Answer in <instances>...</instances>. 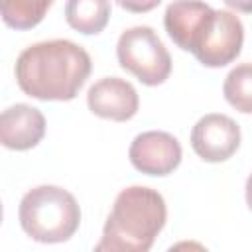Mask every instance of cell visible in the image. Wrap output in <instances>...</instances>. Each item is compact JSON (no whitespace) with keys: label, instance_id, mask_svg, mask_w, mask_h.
<instances>
[{"label":"cell","instance_id":"7","mask_svg":"<svg viewBox=\"0 0 252 252\" xmlns=\"http://www.w3.org/2000/svg\"><path fill=\"white\" fill-rule=\"evenodd\" d=\"M128 159L134 169L144 175L165 177L179 167L183 148L179 140L165 130H146L130 142Z\"/></svg>","mask_w":252,"mask_h":252},{"label":"cell","instance_id":"16","mask_svg":"<svg viewBox=\"0 0 252 252\" xmlns=\"http://www.w3.org/2000/svg\"><path fill=\"white\" fill-rule=\"evenodd\" d=\"M244 199H246L248 211L252 213V173L246 177V183H244Z\"/></svg>","mask_w":252,"mask_h":252},{"label":"cell","instance_id":"9","mask_svg":"<svg viewBox=\"0 0 252 252\" xmlns=\"http://www.w3.org/2000/svg\"><path fill=\"white\" fill-rule=\"evenodd\" d=\"M45 130L43 112L32 104L16 102L0 114V144L6 150L28 152L43 140Z\"/></svg>","mask_w":252,"mask_h":252},{"label":"cell","instance_id":"3","mask_svg":"<svg viewBox=\"0 0 252 252\" xmlns=\"http://www.w3.org/2000/svg\"><path fill=\"white\" fill-rule=\"evenodd\" d=\"M22 230L39 244H61L81 226V205L59 185H35L24 193L18 207Z\"/></svg>","mask_w":252,"mask_h":252},{"label":"cell","instance_id":"5","mask_svg":"<svg viewBox=\"0 0 252 252\" xmlns=\"http://www.w3.org/2000/svg\"><path fill=\"white\" fill-rule=\"evenodd\" d=\"M242 43L244 26L236 12L211 8L197 26L187 51L193 53L203 67L219 69L232 63L240 55Z\"/></svg>","mask_w":252,"mask_h":252},{"label":"cell","instance_id":"1","mask_svg":"<svg viewBox=\"0 0 252 252\" xmlns=\"http://www.w3.org/2000/svg\"><path fill=\"white\" fill-rule=\"evenodd\" d=\"M93 71L89 51L71 39H45L20 51L14 75L20 91L37 100H73Z\"/></svg>","mask_w":252,"mask_h":252},{"label":"cell","instance_id":"13","mask_svg":"<svg viewBox=\"0 0 252 252\" xmlns=\"http://www.w3.org/2000/svg\"><path fill=\"white\" fill-rule=\"evenodd\" d=\"M222 94L226 102L242 112L252 114V63L244 61L234 65L222 83Z\"/></svg>","mask_w":252,"mask_h":252},{"label":"cell","instance_id":"6","mask_svg":"<svg viewBox=\"0 0 252 252\" xmlns=\"http://www.w3.org/2000/svg\"><path fill=\"white\" fill-rule=\"evenodd\" d=\"M242 142L240 126L222 112L201 116L191 128V148L207 163H222L230 159Z\"/></svg>","mask_w":252,"mask_h":252},{"label":"cell","instance_id":"10","mask_svg":"<svg viewBox=\"0 0 252 252\" xmlns=\"http://www.w3.org/2000/svg\"><path fill=\"white\" fill-rule=\"evenodd\" d=\"M209 10L211 6L203 0H173L167 4L163 14V28L179 49L187 51L191 35Z\"/></svg>","mask_w":252,"mask_h":252},{"label":"cell","instance_id":"8","mask_svg":"<svg viewBox=\"0 0 252 252\" xmlns=\"http://www.w3.org/2000/svg\"><path fill=\"white\" fill-rule=\"evenodd\" d=\"M89 110L112 122H128L138 114L140 96L136 87L122 77H102L87 91Z\"/></svg>","mask_w":252,"mask_h":252},{"label":"cell","instance_id":"14","mask_svg":"<svg viewBox=\"0 0 252 252\" xmlns=\"http://www.w3.org/2000/svg\"><path fill=\"white\" fill-rule=\"evenodd\" d=\"M116 4L126 10V12H132V14H146V12H152L156 10L161 0H116Z\"/></svg>","mask_w":252,"mask_h":252},{"label":"cell","instance_id":"12","mask_svg":"<svg viewBox=\"0 0 252 252\" xmlns=\"http://www.w3.org/2000/svg\"><path fill=\"white\" fill-rule=\"evenodd\" d=\"M55 0H0L2 22L14 30H32L43 22Z\"/></svg>","mask_w":252,"mask_h":252},{"label":"cell","instance_id":"11","mask_svg":"<svg viewBox=\"0 0 252 252\" xmlns=\"http://www.w3.org/2000/svg\"><path fill=\"white\" fill-rule=\"evenodd\" d=\"M112 16L110 0H67L65 20L69 28L83 35L100 33Z\"/></svg>","mask_w":252,"mask_h":252},{"label":"cell","instance_id":"15","mask_svg":"<svg viewBox=\"0 0 252 252\" xmlns=\"http://www.w3.org/2000/svg\"><path fill=\"white\" fill-rule=\"evenodd\" d=\"M232 12L238 14H252V0H222Z\"/></svg>","mask_w":252,"mask_h":252},{"label":"cell","instance_id":"2","mask_svg":"<svg viewBox=\"0 0 252 252\" xmlns=\"http://www.w3.org/2000/svg\"><path fill=\"white\" fill-rule=\"evenodd\" d=\"M165 222L167 205L158 189L124 187L112 203L94 252H148Z\"/></svg>","mask_w":252,"mask_h":252},{"label":"cell","instance_id":"4","mask_svg":"<svg viewBox=\"0 0 252 252\" xmlns=\"http://www.w3.org/2000/svg\"><path fill=\"white\" fill-rule=\"evenodd\" d=\"M118 65L146 87L163 85L171 75V55L150 26H132L118 35Z\"/></svg>","mask_w":252,"mask_h":252}]
</instances>
